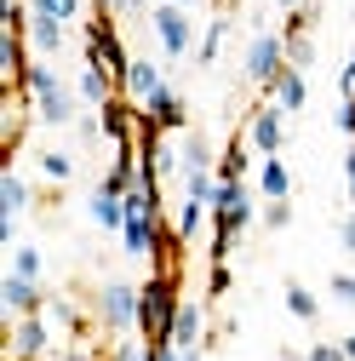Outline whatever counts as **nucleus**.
<instances>
[{
    "label": "nucleus",
    "instance_id": "f257e3e1",
    "mask_svg": "<svg viewBox=\"0 0 355 361\" xmlns=\"http://www.w3.org/2000/svg\"><path fill=\"white\" fill-rule=\"evenodd\" d=\"M23 98L35 109V121H46V126H75L80 121V92L46 63V58H35L29 75H23Z\"/></svg>",
    "mask_w": 355,
    "mask_h": 361
},
{
    "label": "nucleus",
    "instance_id": "f03ea898",
    "mask_svg": "<svg viewBox=\"0 0 355 361\" xmlns=\"http://www.w3.org/2000/svg\"><path fill=\"white\" fill-rule=\"evenodd\" d=\"M252 212L258 207H252L247 178H218V195H212V264H230V252L247 235Z\"/></svg>",
    "mask_w": 355,
    "mask_h": 361
},
{
    "label": "nucleus",
    "instance_id": "7ed1b4c3",
    "mask_svg": "<svg viewBox=\"0 0 355 361\" xmlns=\"http://www.w3.org/2000/svg\"><path fill=\"white\" fill-rule=\"evenodd\" d=\"M178 269H155L149 281H138V338L144 344H172V322H178Z\"/></svg>",
    "mask_w": 355,
    "mask_h": 361
},
{
    "label": "nucleus",
    "instance_id": "20e7f679",
    "mask_svg": "<svg viewBox=\"0 0 355 361\" xmlns=\"http://www.w3.org/2000/svg\"><path fill=\"white\" fill-rule=\"evenodd\" d=\"M80 40H86V63H98V69H109L115 80H126V69H132V52L120 47V29H115V18L92 12V23L80 29Z\"/></svg>",
    "mask_w": 355,
    "mask_h": 361
},
{
    "label": "nucleus",
    "instance_id": "39448f33",
    "mask_svg": "<svg viewBox=\"0 0 355 361\" xmlns=\"http://www.w3.org/2000/svg\"><path fill=\"white\" fill-rule=\"evenodd\" d=\"M149 29H155V40H161V52L166 58H189L201 40H195V12H184V6H161L149 12Z\"/></svg>",
    "mask_w": 355,
    "mask_h": 361
},
{
    "label": "nucleus",
    "instance_id": "423d86ee",
    "mask_svg": "<svg viewBox=\"0 0 355 361\" xmlns=\"http://www.w3.org/2000/svg\"><path fill=\"white\" fill-rule=\"evenodd\" d=\"M98 327L126 338L132 327H138V287L132 281H104L98 287Z\"/></svg>",
    "mask_w": 355,
    "mask_h": 361
},
{
    "label": "nucleus",
    "instance_id": "0eeeda50",
    "mask_svg": "<svg viewBox=\"0 0 355 361\" xmlns=\"http://www.w3.org/2000/svg\"><path fill=\"white\" fill-rule=\"evenodd\" d=\"M287 69V40L281 35H270V29H258L252 35V47H247V63H241V75L252 80V86H263L270 92V80Z\"/></svg>",
    "mask_w": 355,
    "mask_h": 361
},
{
    "label": "nucleus",
    "instance_id": "6e6552de",
    "mask_svg": "<svg viewBox=\"0 0 355 361\" xmlns=\"http://www.w3.org/2000/svg\"><path fill=\"white\" fill-rule=\"evenodd\" d=\"M247 144H252L258 155H281V144H287V115H281L270 98L247 115Z\"/></svg>",
    "mask_w": 355,
    "mask_h": 361
},
{
    "label": "nucleus",
    "instance_id": "1a4fd4ad",
    "mask_svg": "<svg viewBox=\"0 0 355 361\" xmlns=\"http://www.w3.org/2000/svg\"><path fill=\"white\" fill-rule=\"evenodd\" d=\"M0 304H6V315L12 322H23V315H46V293H40V281H29V276H0Z\"/></svg>",
    "mask_w": 355,
    "mask_h": 361
},
{
    "label": "nucleus",
    "instance_id": "9d476101",
    "mask_svg": "<svg viewBox=\"0 0 355 361\" xmlns=\"http://www.w3.org/2000/svg\"><path fill=\"white\" fill-rule=\"evenodd\" d=\"M12 361H40L52 344V327H46V315H23V322H12Z\"/></svg>",
    "mask_w": 355,
    "mask_h": 361
},
{
    "label": "nucleus",
    "instance_id": "9b49d317",
    "mask_svg": "<svg viewBox=\"0 0 355 361\" xmlns=\"http://www.w3.org/2000/svg\"><path fill=\"white\" fill-rule=\"evenodd\" d=\"M161 86H166V75H161V63H155V58H132V69H126V80H120V98L144 109V104L161 92Z\"/></svg>",
    "mask_w": 355,
    "mask_h": 361
},
{
    "label": "nucleus",
    "instance_id": "f8f14e48",
    "mask_svg": "<svg viewBox=\"0 0 355 361\" xmlns=\"http://www.w3.org/2000/svg\"><path fill=\"white\" fill-rule=\"evenodd\" d=\"M172 344H178V350H201V344H206V304H201V298H184V304H178Z\"/></svg>",
    "mask_w": 355,
    "mask_h": 361
},
{
    "label": "nucleus",
    "instance_id": "ddd939ff",
    "mask_svg": "<svg viewBox=\"0 0 355 361\" xmlns=\"http://www.w3.org/2000/svg\"><path fill=\"white\" fill-rule=\"evenodd\" d=\"M270 104H275L281 115H298V109L309 104V80H304V69H292V63H287V69L270 80Z\"/></svg>",
    "mask_w": 355,
    "mask_h": 361
},
{
    "label": "nucleus",
    "instance_id": "4468645a",
    "mask_svg": "<svg viewBox=\"0 0 355 361\" xmlns=\"http://www.w3.org/2000/svg\"><path fill=\"white\" fill-rule=\"evenodd\" d=\"M75 92H80V104L104 109V104H115V98H120V80H115L109 69H98V63H86V69H80V80H75Z\"/></svg>",
    "mask_w": 355,
    "mask_h": 361
},
{
    "label": "nucleus",
    "instance_id": "2eb2a0df",
    "mask_svg": "<svg viewBox=\"0 0 355 361\" xmlns=\"http://www.w3.org/2000/svg\"><path fill=\"white\" fill-rule=\"evenodd\" d=\"M144 121H155L161 132H184V121H189V109H184V98L172 92V86H161V92L144 104Z\"/></svg>",
    "mask_w": 355,
    "mask_h": 361
},
{
    "label": "nucleus",
    "instance_id": "dca6fc26",
    "mask_svg": "<svg viewBox=\"0 0 355 361\" xmlns=\"http://www.w3.org/2000/svg\"><path fill=\"white\" fill-rule=\"evenodd\" d=\"M189 172H218V155H212V144L201 132H184V138H178V178H189Z\"/></svg>",
    "mask_w": 355,
    "mask_h": 361
},
{
    "label": "nucleus",
    "instance_id": "f3484780",
    "mask_svg": "<svg viewBox=\"0 0 355 361\" xmlns=\"http://www.w3.org/2000/svg\"><path fill=\"white\" fill-rule=\"evenodd\" d=\"M258 195L263 201H292V172L281 155H263L258 161Z\"/></svg>",
    "mask_w": 355,
    "mask_h": 361
},
{
    "label": "nucleus",
    "instance_id": "a211bd4d",
    "mask_svg": "<svg viewBox=\"0 0 355 361\" xmlns=\"http://www.w3.org/2000/svg\"><path fill=\"white\" fill-rule=\"evenodd\" d=\"M92 224L120 235V224H126V195H120L115 184H98V190H92Z\"/></svg>",
    "mask_w": 355,
    "mask_h": 361
},
{
    "label": "nucleus",
    "instance_id": "6ab92c4d",
    "mask_svg": "<svg viewBox=\"0 0 355 361\" xmlns=\"http://www.w3.org/2000/svg\"><path fill=\"white\" fill-rule=\"evenodd\" d=\"M29 47H35L40 58H58V52L69 47V23H52V18H35V12H29Z\"/></svg>",
    "mask_w": 355,
    "mask_h": 361
},
{
    "label": "nucleus",
    "instance_id": "aec40b11",
    "mask_svg": "<svg viewBox=\"0 0 355 361\" xmlns=\"http://www.w3.org/2000/svg\"><path fill=\"white\" fill-rule=\"evenodd\" d=\"M29 201H35V195H29V184H23V172L6 166V172H0V218H12V224H18V218L29 212Z\"/></svg>",
    "mask_w": 355,
    "mask_h": 361
},
{
    "label": "nucleus",
    "instance_id": "412c9836",
    "mask_svg": "<svg viewBox=\"0 0 355 361\" xmlns=\"http://www.w3.org/2000/svg\"><path fill=\"white\" fill-rule=\"evenodd\" d=\"M287 315H292V322H304V327L321 322V298L309 293L304 281H287Z\"/></svg>",
    "mask_w": 355,
    "mask_h": 361
},
{
    "label": "nucleus",
    "instance_id": "4be33fe9",
    "mask_svg": "<svg viewBox=\"0 0 355 361\" xmlns=\"http://www.w3.org/2000/svg\"><path fill=\"white\" fill-rule=\"evenodd\" d=\"M29 12L35 18H52V23H80V12H86V0H29Z\"/></svg>",
    "mask_w": 355,
    "mask_h": 361
},
{
    "label": "nucleus",
    "instance_id": "5701e85b",
    "mask_svg": "<svg viewBox=\"0 0 355 361\" xmlns=\"http://www.w3.org/2000/svg\"><path fill=\"white\" fill-rule=\"evenodd\" d=\"M46 322H58V327H63L75 344H80V333H86V315H80L69 298H46Z\"/></svg>",
    "mask_w": 355,
    "mask_h": 361
},
{
    "label": "nucleus",
    "instance_id": "b1692460",
    "mask_svg": "<svg viewBox=\"0 0 355 361\" xmlns=\"http://www.w3.org/2000/svg\"><path fill=\"white\" fill-rule=\"evenodd\" d=\"M224 35H230V18L218 12V18L206 23V35H201V47H195V63H218V52H224Z\"/></svg>",
    "mask_w": 355,
    "mask_h": 361
},
{
    "label": "nucleus",
    "instance_id": "393cba45",
    "mask_svg": "<svg viewBox=\"0 0 355 361\" xmlns=\"http://www.w3.org/2000/svg\"><path fill=\"white\" fill-rule=\"evenodd\" d=\"M40 178L69 184V178H75V155H69V149H40Z\"/></svg>",
    "mask_w": 355,
    "mask_h": 361
},
{
    "label": "nucleus",
    "instance_id": "a878e982",
    "mask_svg": "<svg viewBox=\"0 0 355 361\" xmlns=\"http://www.w3.org/2000/svg\"><path fill=\"white\" fill-rule=\"evenodd\" d=\"M40 269H46L40 247H35V241H18V247H12V276H29V281H40Z\"/></svg>",
    "mask_w": 355,
    "mask_h": 361
},
{
    "label": "nucleus",
    "instance_id": "bb28decb",
    "mask_svg": "<svg viewBox=\"0 0 355 361\" xmlns=\"http://www.w3.org/2000/svg\"><path fill=\"white\" fill-rule=\"evenodd\" d=\"M92 12H104V18H138V12H155V6H144V0H92Z\"/></svg>",
    "mask_w": 355,
    "mask_h": 361
},
{
    "label": "nucleus",
    "instance_id": "cd10ccee",
    "mask_svg": "<svg viewBox=\"0 0 355 361\" xmlns=\"http://www.w3.org/2000/svg\"><path fill=\"white\" fill-rule=\"evenodd\" d=\"M263 224H270V230H287L292 224V201H263Z\"/></svg>",
    "mask_w": 355,
    "mask_h": 361
},
{
    "label": "nucleus",
    "instance_id": "c85d7f7f",
    "mask_svg": "<svg viewBox=\"0 0 355 361\" xmlns=\"http://www.w3.org/2000/svg\"><path fill=\"white\" fill-rule=\"evenodd\" d=\"M304 361H349V355H344V344H327V338H316V344L304 350Z\"/></svg>",
    "mask_w": 355,
    "mask_h": 361
},
{
    "label": "nucleus",
    "instance_id": "c756f323",
    "mask_svg": "<svg viewBox=\"0 0 355 361\" xmlns=\"http://www.w3.org/2000/svg\"><path fill=\"white\" fill-rule=\"evenodd\" d=\"M332 298L355 310V269H338V276H332Z\"/></svg>",
    "mask_w": 355,
    "mask_h": 361
},
{
    "label": "nucleus",
    "instance_id": "7c9ffc66",
    "mask_svg": "<svg viewBox=\"0 0 355 361\" xmlns=\"http://www.w3.org/2000/svg\"><path fill=\"white\" fill-rule=\"evenodd\" d=\"M338 241H344V252H349V269H355V207L338 218Z\"/></svg>",
    "mask_w": 355,
    "mask_h": 361
},
{
    "label": "nucleus",
    "instance_id": "2f4dec72",
    "mask_svg": "<svg viewBox=\"0 0 355 361\" xmlns=\"http://www.w3.org/2000/svg\"><path fill=\"white\" fill-rule=\"evenodd\" d=\"M115 361H149V344H144V338H138V344L120 338V344H115Z\"/></svg>",
    "mask_w": 355,
    "mask_h": 361
},
{
    "label": "nucleus",
    "instance_id": "473e14b6",
    "mask_svg": "<svg viewBox=\"0 0 355 361\" xmlns=\"http://www.w3.org/2000/svg\"><path fill=\"white\" fill-rule=\"evenodd\" d=\"M338 98L355 104V47H349V63H344V75H338Z\"/></svg>",
    "mask_w": 355,
    "mask_h": 361
},
{
    "label": "nucleus",
    "instance_id": "72a5a7b5",
    "mask_svg": "<svg viewBox=\"0 0 355 361\" xmlns=\"http://www.w3.org/2000/svg\"><path fill=\"white\" fill-rule=\"evenodd\" d=\"M206 293H212V298H224V293H230V264H212V281H206Z\"/></svg>",
    "mask_w": 355,
    "mask_h": 361
},
{
    "label": "nucleus",
    "instance_id": "f704fd0d",
    "mask_svg": "<svg viewBox=\"0 0 355 361\" xmlns=\"http://www.w3.org/2000/svg\"><path fill=\"white\" fill-rule=\"evenodd\" d=\"M338 132L355 144V104H338Z\"/></svg>",
    "mask_w": 355,
    "mask_h": 361
},
{
    "label": "nucleus",
    "instance_id": "c9c22d12",
    "mask_svg": "<svg viewBox=\"0 0 355 361\" xmlns=\"http://www.w3.org/2000/svg\"><path fill=\"white\" fill-rule=\"evenodd\" d=\"M344 184H349V207H355V144L344 149Z\"/></svg>",
    "mask_w": 355,
    "mask_h": 361
},
{
    "label": "nucleus",
    "instance_id": "e433bc0d",
    "mask_svg": "<svg viewBox=\"0 0 355 361\" xmlns=\"http://www.w3.org/2000/svg\"><path fill=\"white\" fill-rule=\"evenodd\" d=\"M63 361H98V355L86 350V344H69V350H63Z\"/></svg>",
    "mask_w": 355,
    "mask_h": 361
},
{
    "label": "nucleus",
    "instance_id": "4c0bfd02",
    "mask_svg": "<svg viewBox=\"0 0 355 361\" xmlns=\"http://www.w3.org/2000/svg\"><path fill=\"white\" fill-rule=\"evenodd\" d=\"M338 344H344V355H349V361H355V333H344V338H338Z\"/></svg>",
    "mask_w": 355,
    "mask_h": 361
},
{
    "label": "nucleus",
    "instance_id": "58836bf2",
    "mask_svg": "<svg viewBox=\"0 0 355 361\" xmlns=\"http://www.w3.org/2000/svg\"><path fill=\"white\" fill-rule=\"evenodd\" d=\"M184 361H206V344L201 350H184Z\"/></svg>",
    "mask_w": 355,
    "mask_h": 361
},
{
    "label": "nucleus",
    "instance_id": "ea45409f",
    "mask_svg": "<svg viewBox=\"0 0 355 361\" xmlns=\"http://www.w3.org/2000/svg\"><path fill=\"white\" fill-rule=\"evenodd\" d=\"M166 6H184V12H189V6H195V0H166Z\"/></svg>",
    "mask_w": 355,
    "mask_h": 361
},
{
    "label": "nucleus",
    "instance_id": "a19ab883",
    "mask_svg": "<svg viewBox=\"0 0 355 361\" xmlns=\"http://www.w3.org/2000/svg\"><path fill=\"white\" fill-rule=\"evenodd\" d=\"M349 18H355V6H349Z\"/></svg>",
    "mask_w": 355,
    "mask_h": 361
}]
</instances>
